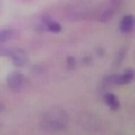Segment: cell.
I'll list each match as a JSON object with an SVG mask.
<instances>
[{"label": "cell", "mask_w": 135, "mask_h": 135, "mask_svg": "<svg viewBox=\"0 0 135 135\" xmlns=\"http://www.w3.org/2000/svg\"><path fill=\"white\" fill-rule=\"evenodd\" d=\"M25 81L27 79L18 70H15V72H11L7 76V86H9V90H13V92H22L23 86H25Z\"/></svg>", "instance_id": "6da1fadb"}, {"label": "cell", "mask_w": 135, "mask_h": 135, "mask_svg": "<svg viewBox=\"0 0 135 135\" xmlns=\"http://www.w3.org/2000/svg\"><path fill=\"white\" fill-rule=\"evenodd\" d=\"M6 56H9L16 67H20V65H23V63H27V54H25L23 51H11V52L6 51Z\"/></svg>", "instance_id": "7a4b0ae2"}, {"label": "cell", "mask_w": 135, "mask_h": 135, "mask_svg": "<svg viewBox=\"0 0 135 135\" xmlns=\"http://www.w3.org/2000/svg\"><path fill=\"white\" fill-rule=\"evenodd\" d=\"M103 101L106 106H110L112 110H119V106H121V103H119V99H117V95L112 92H106L103 95Z\"/></svg>", "instance_id": "3957f363"}, {"label": "cell", "mask_w": 135, "mask_h": 135, "mask_svg": "<svg viewBox=\"0 0 135 135\" xmlns=\"http://www.w3.org/2000/svg\"><path fill=\"white\" fill-rule=\"evenodd\" d=\"M133 22H135V18L132 16V15H126V16H123L121 25H119L121 32H130L132 29H133Z\"/></svg>", "instance_id": "277c9868"}, {"label": "cell", "mask_w": 135, "mask_h": 135, "mask_svg": "<svg viewBox=\"0 0 135 135\" xmlns=\"http://www.w3.org/2000/svg\"><path fill=\"white\" fill-rule=\"evenodd\" d=\"M45 29L49 32H61V23L60 22H54V20H47Z\"/></svg>", "instance_id": "5b68a950"}, {"label": "cell", "mask_w": 135, "mask_h": 135, "mask_svg": "<svg viewBox=\"0 0 135 135\" xmlns=\"http://www.w3.org/2000/svg\"><path fill=\"white\" fill-rule=\"evenodd\" d=\"M15 36V32L11 31V29H0V43L7 42V40H11Z\"/></svg>", "instance_id": "8992f818"}, {"label": "cell", "mask_w": 135, "mask_h": 135, "mask_svg": "<svg viewBox=\"0 0 135 135\" xmlns=\"http://www.w3.org/2000/svg\"><path fill=\"white\" fill-rule=\"evenodd\" d=\"M133 81V70H126L124 74H121V85L132 83Z\"/></svg>", "instance_id": "52a82bcc"}, {"label": "cell", "mask_w": 135, "mask_h": 135, "mask_svg": "<svg viewBox=\"0 0 135 135\" xmlns=\"http://www.w3.org/2000/svg\"><path fill=\"white\" fill-rule=\"evenodd\" d=\"M67 69H69V70H74V69H76V58H72V56L67 58Z\"/></svg>", "instance_id": "ba28073f"}, {"label": "cell", "mask_w": 135, "mask_h": 135, "mask_svg": "<svg viewBox=\"0 0 135 135\" xmlns=\"http://www.w3.org/2000/svg\"><path fill=\"white\" fill-rule=\"evenodd\" d=\"M0 112H4V103H0Z\"/></svg>", "instance_id": "9c48e42d"}]
</instances>
